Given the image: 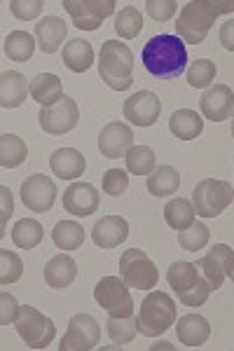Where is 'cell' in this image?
<instances>
[{"instance_id": "cell-1", "label": "cell", "mask_w": 234, "mask_h": 351, "mask_svg": "<svg viewBox=\"0 0 234 351\" xmlns=\"http://www.w3.org/2000/svg\"><path fill=\"white\" fill-rule=\"evenodd\" d=\"M141 61L157 80H176L185 73L187 47L178 36H155L141 49Z\"/></svg>"}, {"instance_id": "cell-2", "label": "cell", "mask_w": 234, "mask_h": 351, "mask_svg": "<svg viewBox=\"0 0 234 351\" xmlns=\"http://www.w3.org/2000/svg\"><path fill=\"white\" fill-rule=\"evenodd\" d=\"M234 12V0H192L178 14L176 36L185 45H202L220 14Z\"/></svg>"}, {"instance_id": "cell-3", "label": "cell", "mask_w": 234, "mask_h": 351, "mask_svg": "<svg viewBox=\"0 0 234 351\" xmlns=\"http://www.w3.org/2000/svg\"><path fill=\"white\" fill-rule=\"evenodd\" d=\"M99 75L108 87L124 92L134 82V54L119 40H106L99 54Z\"/></svg>"}, {"instance_id": "cell-4", "label": "cell", "mask_w": 234, "mask_h": 351, "mask_svg": "<svg viewBox=\"0 0 234 351\" xmlns=\"http://www.w3.org/2000/svg\"><path fill=\"white\" fill-rule=\"evenodd\" d=\"M176 324V302L167 293L152 291L141 302V311L136 316L139 332L145 337H159Z\"/></svg>"}, {"instance_id": "cell-5", "label": "cell", "mask_w": 234, "mask_h": 351, "mask_svg": "<svg viewBox=\"0 0 234 351\" xmlns=\"http://www.w3.org/2000/svg\"><path fill=\"white\" fill-rule=\"evenodd\" d=\"M169 286L185 307H202L211 295V286L192 263H174L167 271Z\"/></svg>"}, {"instance_id": "cell-6", "label": "cell", "mask_w": 234, "mask_h": 351, "mask_svg": "<svg viewBox=\"0 0 234 351\" xmlns=\"http://www.w3.org/2000/svg\"><path fill=\"white\" fill-rule=\"evenodd\" d=\"M234 199V188L227 180L204 178L197 183L195 192H192V204H195L197 216L202 218H215L225 211Z\"/></svg>"}, {"instance_id": "cell-7", "label": "cell", "mask_w": 234, "mask_h": 351, "mask_svg": "<svg viewBox=\"0 0 234 351\" xmlns=\"http://www.w3.org/2000/svg\"><path fill=\"white\" fill-rule=\"evenodd\" d=\"M94 300L113 319L134 316V300H131L129 286L122 276H104L94 288Z\"/></svg>"}, {"instance_id": "cell-8", "label": "cell", "mask_w": 234, "mask_h": 351, "mask_svg": "<svg viewBox=\"0 0 234 351\" xmlns=\"http://www.w3.org/2000/svg\"><path fill=\"white\" fill-rule=\"evenodd\" d=\"M16 332L24 339L31 349H45L52 344V339L56 335V326L52 324V319L38 311L36 307H21L19 314L14 319Z\"/></svg>"}, {"instance_id": "cell-9", "label": "cell", "mask_w": 234, "mask_h": 351, "mask_svg": "<svg viewBox=\"0 0 234 351\" xmlns=\"http://www.w3.org/2000/svg\"><path fill=\"white\" fill-rule=\"evenodd\" d=\"M119 274H122V279L127 281L129 288H139V291H150L159 281V271L155 263L141 248H129V251L122 253V258H119Z\"/></svg>"}, {"instance_id": "cell-10", "label": "cell", "mask_w": 234, "mask_h": 351, "mask_svg": "<svg viewBox=\"0 0 234 351\" xmlns=\"http://www.w3.org/2000/svg\"><path fill=\"white\" fill-rule=\"evenodd\" d=\"M115 0H64V10L80 31H96L106 16L115 12Z\"/></svg>"}, {"instance_id": "cell-11", "label": "cell", "mask_w": 234, "mask_h": 351, "mask_svg": "<svg viewBox=\"0 0 234 351\" xmlns=\"http://www.w3.org/2000/svg\"><path fill=\"white\" fill-rule=\"evenodd\" d=\"M101 328L96 324L94 316L89 314H75L68 324V330L61 339V351H89L99 344Z\"/></svg>"}, {"instance_id": "cell-12", "label": "cell", "mask_w": 234, "mask_h": 351, "mask_svg": "<svg viewBox=\"0 0 234 351\" xmlns=\"http://www.w3.org/2000/svg\"><path fill=\"white\" fill-rule=\"evenodd\" d=\"M38 120L43 132H47L49 136H64L71 129H75V124L80 122V108L71 96H64L56 106L40 108Z\"/></svg>"}, {"instance_id": "cell-13", "label": "cell", "mask_w": 234, "mask_h": 351, "mask_svg": "<svg viewBox=\"0 0 234 351\" xmlns=\"http://www.w3.org/2000/svg\"><path fill=\"white\" fill-rule=\"evenodd\" d=\"M54 199H56V188L49 176L33 173L21 183V202H24L28 211L33 213L49 211L54 206Z\"/></svg>"}, {"instance_id": "cell-14", "label": "cell", "mask_w": 234, "mask_h": 351, "mask_svg": "<svg viewBox=\"0 0 234 351\" xmlns=\"http://www.w3.org/2000/svg\"><path fill=\"white\" fill-rule=\"evenodd\" d=\"M234 265V251L227 243H215L213 248L204 256L202 260H197V269H202L204 279L209 281L211 291H218L225 281V276H230V269Z\"/></svg>"}, {"instance_id": "cell-15", "label": "cell", "mask_w": 234, "mask_h": 351, "mask_svg": "<svg viewBox=\"0 0 234 351\" xmlns=\"http://www.w3.org/2000/svg\"><path fill=\"white\" fill-rule=\"evenodd\" d=\"M162 104L152 92H136L124 101V117L136 127H152L159 120Z\"/></svg>"}, {"instance_id": "cell-16", "label": "cell", "mask_w": 234, "mask_h": 351, "mask_svg": "<svg viewBox=\"0 0 234 351\" xmlns=\"http://www.w3.org/2000/svg\"><path fill=\"white\" fill-rule=\"evenodd\" d=\"M134 148V132L124 122H110L99 134V150L108 160L127 157V152Z\"/></svg>"}, {"instance_id": "cell-17", "label": "cell", "mask_w": 234, "mask_h": 351, "mask_svg": "<svg viewBox=\"0 0 234 351\" xmlns=\"http://www.w3.org/2000/svg\"><path fill=\"white\" fill-rule=\"evenodd\" d=\"M199 108L211 122L230 120L234 112V92L227 84H213L199 99Z\"/></svg>"}, {"instance_id": "cell-18", "label": "cell", "mask_w": 234, "mask_h": 351, "mask_svg": "<svg viewBox=\"0 0 234 351\" xmlns=\"http://www.w3.org/2000/svg\"><path fill=\"white\" fill-rule=\"evenodd\" d=\"M99 202H101L99 192L89 183H73L64 195L66 213H73L78 218H87L91 213H96Z\"/></svg>"}, {"instance_id": "cell-19", "label": "cell", "mask_w": 234, "mask_h": 351, "mask_svg": "<svg viewBox=\"0 0 234 351\" xmlns=\"http://www.w3.org/2000/svg\"><path fill=\"white\" fill-rule=\"evenodd\" d=\"M129 237V223L122 216H104L91 230V239L99 248H115Z\"/></svg>"}, {"instance_id": "cell-20", "label": "cell", "mask_w": 234, "mask_h": 351, "mask_svg": "<svg viewBox=\"0 0 234 351\" xmlns=\"http://www.w3.org/2000/svg\"><path fill=\"white\" fill-rule=\"evenodd\" d=\"M31 84L21 73L16 71H3L0 75V106L3 108H19L26 101Z\"/></svg>"}, {"instance_id": "cell-21", "label": "cell", "mask_w": 234, "mask_h": 351, "mask_svg": "<svg viewBox=\"0 0 234 351\" xmlns=\"http://www.w3.org/2000/svg\"><path fill=\"white\" fill-rule=\"evenodd\" d=\"M84 167H87L84 155L75 148H61L49 157V169L61 180H75L78 176L84 173Z\"/></svg>"}, {"instance_id": "cell-22", "label": "cell", "mask_w": 234, "mask_h": 351, "mask_svg": "<svg viewBox=\"0 0 234 351\" xmlns=\"http://www.w3.org/2000/svg\"><path fill=\"white\" fill-rule=\"evenodd\" d=\"M31 96L43 108H49L64 99V84L54 73H38L31 80Z\"/></svg>"}, {"instance_id": "cell-23", "label": "cell", "mask_w": 234, "mask_h": 351, "mask_svg": "<svg viewBox=\"0 0 234 351\" xmlns=\"http://www.w3.org/2000/svg\"><path fill=\"white\" fill-rule=\"evenodd\" d=\"M176 332H178V342L185 344V347H202L211 337V326L204 316L187 314V316H183V319H178Z\"/></svg>"}, {"instance_id": "cell-24", "label": "cell", "mask_w": 234, "mask_h": 351, "mask_svg": "<svg viewBox=\"0 0 234 351\" xmlns=\"http://www.w3.org/2000/svg\"><path fill=\"white\" fill-rule=\"evenodd\" d=\"M66 36H68V26L59 16H47V19H43L36 26L38 45L45 54H54L59 49V45L66 40Z\"/></svg>"}, {"instance_id": "cell-25", "label": "cell", "mask_w": 234, "mask_h": 351, "mask_svg": "<svg viewBox=\"0 0 234 351\" xmlns=\"http://www.w3.org/2000/svg\"><path fill=\"white\" fill-rule=\"evenodd\" d=\"M75 276H78V265H75V260L71 256H66V253L54 256L47 263V267H45V281H47L49 288L71 286L73 281H75Z\"/></svg>"}, {"instance_id": "cell-26", "label": "cell", "mask_w": 234, "mask_h": 351, "mask_svg": "<svg viewBox=\"0 0 234 351\" xmlns=\"http://www.w3.org/2000/svg\"><path fill=\"white\" fill-rule=\"evenodd\" d=\"M169 129L176 138L180 141H192L197 138L199 134L204 132V120L197 115V110H190V108H183V110H176L169 120Z\"/></svg>"}, {"instance_id": "cell-27", "label": "cell", "mask_w": 234, "mask_h": 351, "mask_svg": "<svg viewBox=\"0 0 234 351\" xmlns=\"http://www.w3.org/2000/svg\"><path fill=\"white\" fill-rule=\"evenodd\" d=\"M64 64H66V68H71L73 73L89 71V66L94 64V49H91V43L82 40V38L68 40L66 49H64Z\"/></svg>"}, {"instance_id": "cell-28", "label": "cell", "mask_w": 234, "mask_h": 351, "mask_svg": "<svg viewBox=\"0 0 234 351\" xmlns=\"http://www.w3.org/2000/svg\"><path fill=\"white\" fill-rule=\"evenodd\" d=\"M195 204L183 199V197H176L171 199L167 206H164V218H167V225L171 230L183 232L187 230L192 223H195Z\"/></svg>"}, {"instance_id": "cell-29", "label": "cell", "mask_w": 234, "mask_h": 351, "mask_svg": "<svg viewBox=\"0 0 234 351\" xmlns=\"http://www.w3.org/2000/svg\"><path fill=\"white\" fill-rule=\"evenodd\" d=\"M180 188V176L174 167H157L148 176V192L155 197L176 195Z\"/></svg>"}, {"instance_id": "cell-30", "label": "cell", "mask_w": 234, "mask_h": 351, "mask_svg": "<svg viewBox=\"0 0 234 351\" xmlns=\"http://www.w3.org/2000/svg\"><path fill=\"white\" fill-rule=\"evenodd\" d=\"M28 157V145L24 138L14 134H3L0 136V167L3 169H16L19 164H24Z\"/></svg>"}, {"instance_id": "cell-31", "label": "cell", "mask_w": 234, "mask_h": 351, "mask_svg": "<svg viewBox=\"0 0 234 351\" xmlns=\"http://www.w3.org/2000/svg\"><path fill=\"white\" fill-rule=\"evenodd\" d=\"M52 241L61 251H78L84 243V230L75 220H61L52 230Z\"/></svg>"}, {"instance_id": "cell-32", "label": "cell", "mask_w": 234, "mask_h": 351, "mask_svg": "<svg viewBox=\"0 0 234 351\" xmlns=\"http://www.w3.org/2000/svg\"><path fill=\"white\" fill-rule=\"evenodd\" d=\"M43 237H45L43 225H40L38 220H33V218H21L19 223L14 225V230H12V241H14V246L26 248V251L36 248L38 243L43 241Z\"/></svg>"}, {"instance_id": "cell-33", "label": "cell", "mask_w": 234, "mask_h": 351, "mask_svg": "<svg viewBox=\"0 0 234 351\" xmlns=\"http://www.w3.org/2000/svg\"><path fill=\"white\" fill-rule=\"evenodd\" d=\"M36 52V43H33V36L26 31H12L8 38H5V54L12 61H28Z\"/></svg>"}, {"instance_id": "cell-34", "label": "cell", "mask_w": 234, "mask_h": 351, "mask_svg": "<svg viewBox=\"0 0 234 351\" xmlns=\"http://www.w3.org/2000/svg\"><path fill=\"white\" fill-rule=\"evenodd\" d=\"M127 169L129 173L134 176H150L152 171H155V150L148 148V145H134L129 152H127Z\"/></svg>"}, {"instance_id": "cell-35", "label": "cell", "mask_w": 234, "mask_h": 351, "mask_svg": "<svg viewBox=\"0 0 234 351\" xmlns=\"http://www.w3.org/2000/svg\"><path fill=\"white\" fill-rule=\"evenodd\" d=\"M143 28V16H141V10L129 5V8H122V12L115 16V31L119 38L124 40H131L136 38Z\"/></svg>"}, {"instance_id": "cell-36", "label": "cell", "mask_w": 234, "mask_h": 351, "mask_svg": "<svg viewBox=\"0 0 234 351\" xmlns=\"http://www.w3.org/2000/svg\"><path fill=\"white\" fill-rule=\"evenodd\" d=\"M24 274V263L16 256L14 251H8V248H0V284L10 286L14 281L21 279Z\"/></svg>"}, {"instance_id": "cell-37", "label": "cell", "mask_w": 234, "mask_h": 351, "mask_svg": "<svg viewBox=\"0 0 234 351\" xmlns=\"http://www.w3.org/2000/svg\"><path fill=\"white\" fill-rule=\"evenodd\" d=\"M106 330L115 344H129L139 332V326H136L134 316H124V319H113L110 316L106 324Z\"/></svg>"}, {"instance_id": "cell-38", "label": "cell", "mask_w": 234, "mask_h": 351, "mask_svg": "<svg viewBox=\"0 0 234 351\" xmlns=\"http://www.w3.org/2000/svg\"><path fill=\"white\" fill-rule=\"evenodd\" d=\"M215 73H218V68H215L211 59H197L195 64L187 68V84L195 89L209 87L215 80Z\"/></svg>"}, {"instance_id": "cell-39", "label": "cell", "mask_w": 234, "mask_h": 351, "mask_svg": "<svg viewBox=\"0 0 234 351\" xmlns=\"http://www.w3.org/2000/svg\"><path fill=\"white\" fill-rule=\"evenodd\" d=\"M209 237H211V232H209L207 225H204V223H192L187 230L178 232V243L185 248V251L197 253L209 243Z\"/></svg>"}, {"instance_id": "cell-40", "label": "cell", "mask_w": 234, "mask_h": 351, "mask_svg": "<svg viewBox=\"0 0 234 351\" xmlns=\"http://www.w3.org/2000/svg\"><path fill=\"white\" fill-rule=\"evenodd\" d=\"M129 188V176L122 169H108L104 173V192L110 197H119L124 195Z\"/></svg>"}, {"instance_id": "cell-41", "label": "cell", "mask_w": 234, "mask_h": 351, "mask_svg": "<svg viewBox=\"0 0 234 351\" xmlns=\"http://www.w3.org/2000/svg\"><path fill=\"white\" fill-rule=\"evenodd\" d=\"M45 3L43 0H31V3H26V0H12L10 3V10H12V14L16 16V19H36V16L43 12Z\"/></svg>"}, {"instance_id": "cell-42", "label": "cell", "mask_w": 234, "mask_h": 351, "mask_svg": "<svg viewBox=\"0 0 234 351\" xmlns=\"http://www.w3.org/2000/svg\"><path fill=\"white\" fill-rule=\"evenodd\" d=\"M176 0H148L145 3V10L148 14L152 16L155 21H167L171 19V16L176 14Z\"/></svg>"}, {"instance_id": "cell-43", "label": "cell", "mask_w": 234, "mask_h": 351, "mask_svg": "<svg viewBox=\"0 0 234 351\" xmlns=\"http://www.w3.org/2000/svg\"><path fill=\"white\" fill-rule=\"evenodd\" d=\"M0 302H3V309H0V324L8 326L10 321L16 319V314H19V304H16V300L12 295H8V293H3L0 295Z\"/></svg>"}, {"instance_id": "cell-44", "label": "cell", "mask_w": 234, "mask_h": 351, "mask_svg": "<svg viewBox=\"0 0 234 351\" xmlns=\"http://www.w3.org/2000/svg\"><path fill=\"white\" fill-rule=\"evenodd\" d=\"M220 45L225 49H230V52H234V19L220 26Z\"/></svg>"}, {"instance_id": "cell-45", "label": "cell", "mask_w": 234, "mask_h": 351, "mask_svg": "<svg viewBox=\"0 0 234 351\" xmlns=\"http://www.w3.org/2000/svg\"><path fill=\"white\" fill-rule=\"evenodd\" d=\"M0 195H3V234H5V225H8V216L12 213V192H10L8 185L0 188ZM0 234V237H3Z\"/></svg>"}, {"instance_id": "cell-46", "label": "cell", "mask_w": 234, "mask_h": 351, "mask_svg": "<svg viewBox=\"0 0 234 351\" xmlns=\"http://www.w3.org/2000/svg\"><path fill=\"white\" fill-rule=\"evenodd\" d=\"M230 279L234 281V265H232V269H230Z\"/></svg>"}, {"instance_id": "cell-47", "label": "cell", "mask_w": 234, "mask_h": 351, "mask_svg": "<svg viewBox=\"0 0 234 351\" xmlns=\"http://www.w3.org/2000/svg\"><path fill=\"white\" fill-rule=\"evenodd\" d=\"M232 136H234V117H232Z\"/></svg>"}]
</instances>
